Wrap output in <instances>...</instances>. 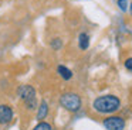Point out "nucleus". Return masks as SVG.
<instances>
[{"instance_id":"f257e3e1","label":"nucleus","mask_w":132,"mask_h":130,"mask_svg":"<svg viewBox=\"0 0 132 130\" xmlns=\"http://www.w3.org/2000/svg\"><path fill=\"white\" fill-rule=\"evenodd\" d=\"M92 107L95 112L101 113V115H112L121 109V99L115 95H111V93L101 95L94 99Z\"/></svg>"},{"instance_id":"f03ea898","label":"nucleus","mask_w":132,"mask_h":130,"mask_svg":"<svg viewBox=\"0 0 132 130\" xmlns=\"http://www.w3.org/2000/svg\"><path fill=\"white\" fill-rule=\"evenodd\" d=\"M17 95H19V98L23 100L26 109L34 110V109H37V107H38L36 89L31 86V85H21V86L17 89Z\"/></svg>"},{"instance_id":"7ed1b4c3","label":"nucleus","mask_w":132,"mask_h":130,"mask_svg":"<svg viewBox=\"0 0 132 130\" xmlns=\"http://www.w3.org/2000/svg\"><path fill=\"white\" fill-rule=\"evenodd\" d=\"M60 105L70 113H77L82 106V100H81L80 95L74 92H65L60 96Z\"/></svg>"},{"instance_id":"20e7f679","label":"nucleus","mask_w":132,"mask_h":130,"mask_svg":"<svg viewBox=\"0 0 132 130\" xmlns=\"http://www.w3.org/2000/svg\"><path fill=\"white\" fill-rule=\"evenodd\" d=\"M102 126L105 127V130H123L125 119L121 116H108L102 120Z\"/></svg>"},{"instance_id":"39448f33","label":"nucleus","mask_w":132,"mask_h":130,"mask_svg":"<svg viewBox=\"0 0 132 130\" xmlns=\"http://www.w3.org/2000/svg\"><path fill=\"white\" fill-rule=\"evenodd\" d=\"M13 109L10 105H0V124H7L13 120Z\"/></svg>"},{"instance_id":"423d86ee","label":"nucleus","mask_w":132,"mask_h":130,"mask_svg":"<svg viewBox=\"0 0 132 130\" xmlns=\"http://www.w3.org/2000/svg\"><path fill=\"white\" fill-rule=\"evenodd\" d=\"M47 115H48V105H47L46 100H41V103L38 105L37 107V115H36V119L40 122H43L44 119L47 117Z\"/></svg>"},{"instance_id":"0eeeda50","label":"nucleus","mask_w":132,"mask_h":130,"mask_svg":"<svg viewBox=\"0 0 132 130\" xmlns=\"http://www.w3.org/2000/svg\"><path fill=\"white\" fill-rule=\"evenodd\" d=\"M57 72H58V75H60L64 81H70V79L72 78V71L70 69V68L64 67V65H58V67H57Z\"/></svg>"},{"instance_id":"6e6552de","label":"nucleus","mask_w":132,"mask_h":130,"mask_svg":"<svg viewBox=\"0 0 132 130\" xmlns=\"http://www.w3.org/2000/svg\"><path fill=\"white\" fill-rule=\"evenodd\" d=\"M78 47L80 50L85 51L87 48L89 47V35L87 33H81L80 37H78Z\"/></svg>"},{"instance_id":"1a4fd4ad","label":"nucleus","mask_w":132,"mask_h":130,"mask_svg":"<svg viewBox=\"0 0 132 130\" xmlns=\"http://www.w3.org/2000/svg\"><path fill=\"white\" fill-rule=\"evenodd\" d=\"M50 47L53 48L54 51H58V50H61V47H63V40L61 38H53L51 40V42H50Z\"/></svg>"},{"instance_id":"9d476101","label":"nucleus","mask_w":132,"mask_h":130,"mask_svg":"<svg viewBox=\"0 0 132 130\" xmlns=\"http://www.w3.org/2000/svg\"><path fill=\"white\" fill-rule=\"evenodd\" d=\"M33 130H53V126L50 123H47V122H38L37 126H34V129Z\"/></svg>"},{"instance_id":"9b49d317","label":"nucleus","mask_w":132,"mask_h":130,"mask_svg":"<svg viewBox=\"0 0 132 130\" xmlns=\"http://www.w3.org/2000/svg\"><path fill=\"white\" fill-rule=\"evenodd\" d=\"M117 4H118V7H119V10L121 11H126L128 10V0H117Z\"/></svg>"},{"instance_id":"f8f14e48","label":"nucleus","mask_w":132,"mask_h":130,"mask_svg":"<svg viewBox=\"0 0 132 130\" xmlns=\"http://www.w3.org/2000/svg\"><path fill=\"white\" fill-rule=\"evenodd\" d=\"M123 65H125V68L129 71V72H132V57L126 58V59H125V62H123Z\"/></svg>"},{"instance_id":"ddd939ff","label":"nucleus","mask_w":132,"mask_h":130,"mask_svg":"<svg viewBox=\"0 0 132 130\" xmlns=\"http://www.w3.org/2000/svg\"><path fill=\"white\" fill-rule=\"evenodd\" d=\"M129 13H131V16H132V3L129 4Z\"/></svg>"}]
</instances>
